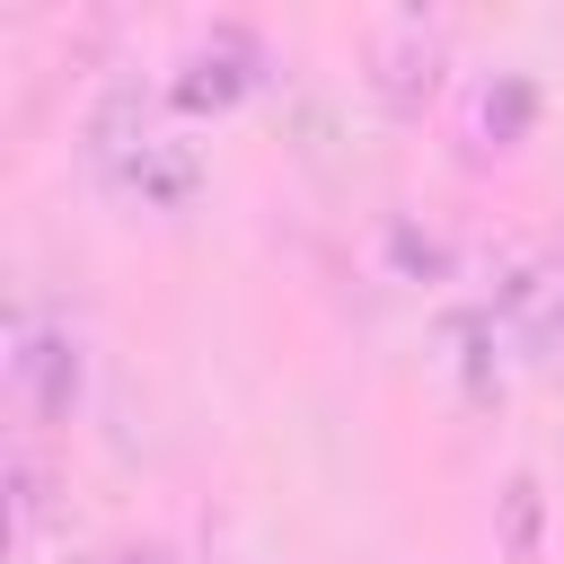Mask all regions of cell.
<instances>
[{
    "label": "cell",
    "mask_w": 564,
    "mask_h": 564,
    "mask_svg": "<svg viewBox=\"0 0 564 564\" xmlns=\"http://www.w3.org/2000/svg\"><path fill=\"white\" fill-rule=\"evenodd\" d=\"M502 511H511V546L529 555V546H538V485L511 476V485H502Z\"/></svg>",
    "instance_id": "cell-7"
},
{
    "label": "cell",
    "mask_w": 564,
    "mask_h": 564,
    "mask_svg": "<svg viewBox=\"0 0 564 564\" xmlns=\"http://www.w3.org/2000/svg\"><path fill=\"white\" fill-rule=\"evenodd\" d=\"M9 379H18V397H26L35 423H70V405H79V344L62 326H18Z\"/></svg>",
    "instance_id": "cell-1"
},
{
    "label": "cell",
    "mask_w": 564,
    "mask_h": 564,
    "mask_svg": "<svg viewBox=\"0 0 564 564\" xmlns=\"http://www.w3.org/2000/svg\"><path fill=\"white\" fill-rule=\"evenodd\" d=\"M449 344H458V370H467V397H494V370H485V317H449Z\"/></svg>",
    "instance_id": "cell-5"
},
{
    "label": "cell",
    "mask_w": 564,
    "mask_h": 564,
    "mask_svg": "<svg viewBox=\"0 0 564 564\" xmlns=\"http://www.w3.org/2000/svg\"><path fill=\"white\" fill-rule=\"evenodd\" d=\"M370 88H379V106L414 115V106L441 88V35H432L423 18H397V26L379 35V70H370Z\"/></svg>",
    "instance_id": "cell-2"
},
{
    "label": "cell",
    "mask_w": 564,
    "mask_h": 564,
    "mask_svg": "<svg viewBox=\"0 0 564 564\" xmlns=\"http://www.w3.org/2000/svg\"><path fill=\"white\" fill-rule=\"evenodd\" d=\"M106 185H115V194H132V203H150V212H176V203H194V194H203V159H194L185 141H159V132H150L123 167H106Z\"/></svg>",
    "instance_id": "cell-3"
},
{
    "label": "cell",
    "mask_w": 564,
    "mask_h": 564,
    "mask_svg": "<svg viewBox=\"0 0 564 564\" xmlns=\"http://www.w3.org/2000/svg\"><path fill=\"white\" fill-rule=\"evenodd\" d=\"M520 123H529V79H502V97H485V132L520 141Z\"/></svg>",
    "instance_id": "cell-6"
},
{
    "label": "cell",
    "mask_w": 564,
    "mask_h": 564,
    "mask_svg": "<svg viewBox=\"0 0 564 564\" xmlns=\"http://www.w3.org/2000/svg\"><path fill=\"white\" fill-rule=\"evenodd\" d=\"M256 88V44L238 35V26H220L212 44H194L185 53V79H176V97L185 106H238Z\"/></svg>",
    "instance_id": "cell-4"
},
{
    "label": "cell",
    "mask_w": 564,
    "mask_h": 564,
    "mask_svg": "<svg viewBox=\"0 0 564 564\" xmlns=\"http://www.w3.org/2000/svg\"><path fill=\"white\" fill-rule=\"evenodd\" d=\"M115 564H176V555H167V546H123Z\"/></svg>",
    "instance_id": "cell-8"
}]
</instances>
